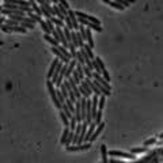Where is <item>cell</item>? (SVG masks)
Wrapping results in <instances>:
<instances>
[{"label": "cell", "instance_id": "6da1fadb", "mask_svg": "<svg viewBox=\"0 0 163 163\" xmlns=\"http://www.w3.org/2000/svg\"><path fill=\"white\" fill-rule=\"evenodd\" d=\"M46 87H48L49 95H51V98H52L53 103H55V106L59 109V110H61L63 105H61V102L59 101V97H57V90H56V86H55V83H53V80H52V79H48V82H46Z\"/></svg>", "mask_w": 163, "mask_h": 163}, {"label": "cell", "instance_id": "7a4b0ae2", "mask_svg": "<svg viewBox=\"0 0 163 163\" xmlns=\"http://www.w3.org/2000/svg\"><path fill=\"white\" fill-rule=\"evenodd\" d=\"M91 148V143H82V144H71L70 147H65L68 152H79V151H87Z\"/></svg>", "mask_w": 163, "mask_h": 163}, {"label": "cell", "instance_id": "3957f363", "mask_svg": "<svg viewBox=\"0 0 163 163\" xmlns=\"http://www.w3.org/2000/svg\"><path fill=\"white\" fill-rule=\"evenodd\" d=\"M109 155H112V156H120V158L131 159V161L136 159L135 154H132V152H122V151H118V150H112V151H109Z\"/></svg>", "mask_w": 163, "mask_h": 163}, {"label": "cell", "instance_id": "277c9868", "mask_svg": "<svg viewBox=\"0 0 163 163\" xmlns=\"http://www.w3.org/2000/svg\"><path fill=\"white\" fill-rule=\"evenodd\" d=\"M52 53L56 56V57L60 59V61L63 63V64H70L71 63V59H68L67 56H65L64 53H61L60 51H59V48H56V46H52Z\"/></svg>", "mask_w": 163, "mask_h": 163}, {"label": "cell", "instance_id": "5b68a950", "mask_svg": "<svg viewBox=\"0 0 163 163\" xmlns=\"http://www.w3.org/2000/svg\"><path fill=\"white\" fill-rule=\"evenodd\" d=\"M68 17H70V19L72 21V23H74V30H79V27H80V23H79V18H78V15H76V12H75L74 10H68Z\"/></svg>", "mask_w": 163, "mask_h": 163}, {"label": "cell", "instance_id": "8992f818", "mask_svg": "<svg viewBox=\"0 0 163 163\" xmlns=\"http://www.w3.org/2000/svg\"><path fill=\"white\" fill-rule=\"evenodd\" d=\"M103 129H105V122H101V124H98L97 125V128H95V131H94V133H93V136H91V139H90V143H93V142H95L97 139H98V136L103 132Z\"/></svg>", "mask_w": 163, "mask_h": 163}, {"label": "cell", "instance_id": "52a82bcc", "mask_svg": "<svg viewBox=\"0 0 163 163\" xmlns=\"http://www.w3.org/2000/svg\"><path fill=\"white\" fill-rule=\"evenodd\" d=\"M75 117H76L78 122H83V118H82V102L80 99H78L76 102H75Z\"/></svg>", "mask_w": 163, "mask_h": 163}, {"label": "cell", "instance_id": "ba28073f", "mask_svg": "<svg viewBox=\"0 0 163 163\" xmlns=\"http://www.w3.org/2000/svg\"><path fill=\"white\" fill-rule=\"evenodd\" d=\"M59 60H60V59H59V57H56L55 60L52 61L51 67H49V71H48V79H52V78H53V75H55L56 70H57L59 64H60V63H59Z\"/></svg>", "mask_w": 163, "mask_h": 163}, {"label": "cell", "instance_id": "9c48e42d", "mask_svg": "<svg viewBox=\"0 0 163 163\" xmlns=\"http://www.w3.org/2000/svg\"><path fill=\"white\" fill-rule=\"evenodd\" d=\"M95 128H97V124L93 121L91 124L89 125V129H87V135H86V137H84V143H90V139H91V136H93L94 131H95Z\"/></svg>", "mask_w": 163, "mask_h": 163}, {"label": "cell", "instance_id": "30bf717a", "mask_svg": "<svg viewBox=\"0 0 163 163\" xmlns=\"http://www.w3.org/2000/svg\"><path fill=\"white\" fill-rule=\"evenodd\" d=\"M109 151L106 144H101V158H102V163H109Z\"/></svg>", "mask_w": 163, "mask_h": 163}, {"label": "cell", "instance_id": "8fae6325", "mask_svg": "<svg viewBox=\"0 0 163 163\" xmlns=\"http://www.w3.org/2000/svg\"><path fill=\"white\" fill-rule=\"evenodd\" d=\"M44 38H45V41H48V42H49V44H51V45H52V46H56V48H59V46H60V45H61V44H60V42H59V41H57V40H56V38H55V37H53V36H52V34H45V36H44Z\"/></svg>", "mask_w": 163, "mask_h": 163}, {"label": "cell", "instance_id": "7c38bea8", "mask_svg": "<svg viewBox=\"0 0 163 163\" xmlns=\"http://www.w3.org/2000/svg\"><path fill=\"white\" fill-rule=\"evenodd\" d=\"M70 133H71L70 127H64V131H63L61 137H60V144H64V146H65V143H67V139H68V136H70Z\"/></svg>", "mask_w": 163, "mask_h": 163}, {"label": "cell", "instance_id": "4fadbf2b", "mask_svg": "<svg viewBox=\"0 0 163 163\" xmlns=\"http://www.w3.org/2000/svg\"><path fill=\"white\" fill-rule=\"evenodd\" d=\"M60 120H61V122H63V125H64V127H70L71 120H70V117H68V116L65 114L63 110H60Z\"/></svg>", "mask_w": 163, "mask_h": 163}, {"label": "cell", "instance_id": "5bb4252c", "mask_svg": "<svg viewBox=\"0 0 163 163\" xmlns=\"http://www.w3.org/2000/svg\"><path fill=\"white\" fill-rule=\"evenodd\" d=\"M52 22H53V25H55L56 27L57 26H60V27H65V22L64 21H61L60 18H57V17H52V18H49Z\"/></svg>", "mask_w": 163, "mask_h": 163}, {"label": "cell", "instance_id": "9a60e30c", "mask_svg": "<svg viewBox=\"0 0 163 163\" xmlns=\"http://www.w3.org/2000/svg\"><path fill=\"white\" fill-rule=\"evenodd\" d=\"M83 49H84V51H86V53H87V55L90 56V59H91V60H95V56H94L93 48L89 45V44H84V45H83Z\"/></svg>", "mask_w": 163, "mask_h": 163}, {"label": "cell", "instance_id": "2e32d148", "mask_svg": "<svg viewBox=\"0 0 163 163\" xmlns=\"http://www.w3.org/2000/svg\"><path fill=\"white\" fill-rule=\"evenodd\" d=\"M40 26H41V29L44 30V33L45 34H52V30H51V27L48 26V23H46V21H41L40 22Z\"/></svg>", "mask_w": 163, "mask_h": 163}, {"label": "cell", "instance_id": "e0dca14e", "mask_svg": "<svg viewBox=\"0 0 163 163\" xmlns=\"http://www.w3.org/2000/svg\"><path fill=\"white\" fill-rule=\"evenodd\" d=\"M71 44H74L75 46H79L80 48V45H79V38H78V33H76V30H72V36H71Z\"/></svg>", "mask_w": 163, "mask_h": 163}, {"label": "cell", "instance_id": "ac0fdd59", "mask_svg": "<svg viewBox=\"0 0 163 163\" xmlns=\"http://www.w3.org/2000/svg\"><path fill=\"white\" fill-rule=\"evenodd\" d=\"M131 152L137 155V154H144V152H148V148L147 147H135V148L131 150Z\"/></svg>", "mask_w": 163, "mask_h": 163}, {"label": "cell", "instance_id": "d6986e66", "mask_svg": "<svg viewBox=\"0 0 163 163\" xmlns=\"http://www.w3.org/2000/svg\"><path fill=\"white\" fill-rule=\"evenodd\" d=\"M11 31H15V33H21V34H25L27 31V29H25V27H22L21 25L19 26H10Z\"/></svg>", "mask_w": 163, "mask_h": 163}, {"label": "cell", "instance_id": "ffe728a7", "mask_svg": "<svg viewBox=\"0 0 163 163\" xmlns=\"http://www.w3.org/2000/svg\"><path fill=\"white\" fill-rule=\"evenodd\" d=\"M110 7L116 8V10H118V11H124V10H125V7H124V6H121L120 3H118V2H116V0H112Z\"/></svg>", "mask_w": 163, "mask_h": 163}, {"label": "cell", "instance_id": "44dd1931", "mask_svg": "<svg viewBox=\"0 0 163 163\" xmlns=\"http://www.w3.org/2000/svg\"><path fill=\"white\" fill-rule=\"evenodd\" d=\"M83 71H84V75H86V78H89V79H93L94 72H93L91 68H89L87 65H83Z\"/></svg>", "mask_w": 163, "mask_h": 163}, {"label": "cell", "instance_id": "7402d4cb", "mask_svg": "<svg viewBox=\"0 0 163 163\" xmlns=\"http://www.w3.org/2000/svg\"><path fill=\"white\" fill-rule=\"evenodd\" d=\"M61 110L64 112L65 114L68 116V117H70V120H71V117H74V113H72V112H71V109L67 106V103H63V108H61Z\"/></svg>", "mask_w": 163, "mask_h": 163}, {"label": "cell", "instance_id": "603a6c76", "mask_svg": "<svg viewBox=\"0 0 163 163\" xmlns=\"http://www.w3.org/2000/svg\"><path fill=\"white\" fill-rule=\"evenodd\" d=\"M80 86H82V87H83V89H84V90H86V91H87V93H89V94H90V95H91V94H93V89H91V86H90V84H89V83H87V82H86V80H83V82H82V83H80Z\"/></svg>", "mask_w": 163, "mask_h": 163}, {"label": "cell", "instance_id": "cb8c5ba5", "mask_svg": "<svg viewBox=\"0 0 163 163\" xmlns=\"http://www.w3.org/2000/svg\"><path fill=\"white\" fill-rule=\"evenodd\" d=\"M59 51H60L61 53H64L65 56H67L68 59H72V55H71V52L68 51V48H65V46H63V45H60L59 46Z\"/></svg>", "mask_w": 163, "mask_h": 163}, {"label": "cell", "instance_id": "d4e9b609", "mask_svg": "<svg viewBox=\"0 0 163 163\" xmlns=\"http://www.w3.org/2000/svg\"><path fill=\"white\" fill-rule=\"evenodd\" d=\"M102 116H103V110H101V109H99L98 113H97V116H95V120H94V122H95L97 125L102 122Z\"/></svg>", "mask_w": 163, "mask_h": 163}, {"label": "cell", "instance_id": "484cf974", "mask_svg": "<svg viewBox=\"0 0 163 163\" xmlns=\"http://www.w3.org/2000/svg\"><path fill=\"white\" fill-rule=\"evenodd\" d=\"M68 49H70V52H71V55H72V59H76V55H78V52H76V46H75L74 44H71V42H70V45H68Z\"/></svg>", "mask_w": 163, "mask_h": 163}, {"label": "cell", "instance_id": "4316f807", "mask_svg": "<svg viewBox=\"0 0 163 163\" xmlns=\"http://www.w3.org/2000/svg\"><path fill=\"white\" fill-rule=\"evenodd\" d=\"M78 124H79V122H78V120H76V117H71V124H70V127H71V131L72 132H75V129H76V127H78Z\"/></svg>", "mask_w": 163, "mask_h": 163}, {"label": "cell", "instance_id": "83f0119b", "mask_svg": "<svg viewBox=\"0 0 163 163\" xmlns=\"http://www.w3.org/2000/svg\"><path fill=\"white\" fill-rule=\"evenodd\" d=\"M76 60H78V64H80V65H86V60H84V57L82 56L80 51L78 52V55H76Z\"/></svg>", "mask_w": 163, "mask_h": 163}, {"label": "cell", "instance_id": "f1b7e54d", "mask_svg": "<svg viewBox=\"0 0 163 163\" xmlns=\"http://www.w3.org/2000/svg\"><path fill=\"white\" fill-rule=\"evenodd\" d=\"M156 142H158V139H156V137H151V139H148V140H146V142H144V147H150V146H152V144H155Z\"/></svg>", "mask_w": 163, "mask_h": 163}, {"label": "cell", "instance_id": "f546056e", "mask_svg": "<svg viewBox=\"0 0 163 163\" xmlns=\"http://www.w3.org/2000/svg\"><path fill=\"white\" fill-rule=\"evenodd\" d=\"M93 68H94V70H95V72H97V74H102V70H101V67H99V65H98V63H97L95 60H94L93 61Z\"/></svg>", "mask_w": 163, "mask_h": 163}, {"label": "cell", "instance_id": "4dcf8cb0", "mask_svg": "<svg viewBox=\"0 0 163 163\" xmlns=\"http://www.w3.org/2000/svg\"><path fill=\"white\" fill-rule=\"evenodd\" d=\"M65 27H68L70 30H74V23L70 19V17H67V19H65Z\"/></svg>", "mask_w": 163, "mask_h": 163}, {"label": "cell", "instance_id": "1f68e13d", "mask_svg": "<svg viewBox=\"0 0 163 163\" xmlns=\"http://www.w3.org/2000/svg\"><path fill=\"white\" fill-rule=\"evenodd\" d=\"M95 61L98 63V65H99V67H101V70H102V71H103V70H106V67H105V63H103V60H102L101 57H95Z\"/></svg>", "mask_w": 163, "mask_h": 163}, {"label": "cell", "instance_id": "d6a6232c", "mask_svg": "<svg viewBox=\"0 0 163 163\" xmlns=\"http://www.w3.org/2000/svg\"><path fill=\"white\" fill-rule=\"evenodd\" d=\"M102 76L105 78V80H106V82H109V83H110V75H109L108 70H103V72H102Z\"/></svg>", "mask_w": 163, "mask_h": 163}, {"label": "cell", "instance_id": "836d02e7", "mask_svg": "<svg viewBox=\"0 0 163 163\" xmlns=\"http://www.w3.org/2000/svg\"><path fill=\"white\" fill-rule=\"evenodd\" d=\"M87 21L93 22V23H97V25H101V22H99V19H97L95 17H91V15H89V18H87Z\"/></svg>", "mask_w": 163, "mask_h": 163}, {"label": "cell", "instance_id": "e575fe53", "mask_svg": "<svg viewBox=\"0 0 163 163\" xmlns=\"http://www.w3.org/2000/svg\"><path fill=\"white\" fill-rule=\"evenodd\" d=\"M57 2H59V4H63V6H64V7L65 8H67V10H70V4H68V2H67V0H57Z\"/></svg>", "mask_w": 163, "mask_h": 163}, {"label": "cell", "instance_id": "d590c367", "mask_svg": "<svg viewBox=\"0 0 163 163\" xmlns=\"http://www.w3.org/2000/svg\"><path fill=\"white\" fill-rule=\"evenodd\" d=\"M2 31L3 33H10L11 31V29H10V26H8V25H2Z\"/></svg>", "mask_w": 163, "mask_h": 163}, {"label": "cell", "instance_id": "8d00e7d4", "mask_svg": "<svg viewBox=\"0 0 163 163\" xmlns=\"http://www.w3.org/2000/svg\"><path fill=\"white\" fill-rule=\"evenodd\" d=\"M101 2H103V3H106V4H109V6H110L112 0H101Z\"/></svg>", "mask_w": 163, "mask_h": 163}, {"label": "cell", "instance_id": "74e56055", "mask_svg": "<svg viewBox=\"0 0 163 163\" xmlns=\"http://www.w3.org/2000/svg\"><path fill=\"white\" fill-rule=\"evenodd\" d=\"M127 3H129V4H132V3H135V0H125Z\"/></svg>", "mask_w": 163, "mask_h": 163}, {"label": "cell", "instance_id": "f35d334b", "mask_svg": "<svg viewBox=\"0 0 163 163\" xmlns=\"http://www.w3.org/2000/svg\"><path fill=\"white\" fill-rule=\"evenodd\" d=\"M27 2H29L30 4H33V3H36V0H27Z\"/></svg>", "mask_w": 163, "mask_h": 163}, {"label": "cell", "instance_id": "ab89813d", "mask_svg": "<svg viewBox=\"0 0 163 163\" xmlns=\"http://www.w3.org/2000/svg\"><path fill=\"white\" fill-rule=\"evenodd\" d=\"M159 139H163V132H162L161 135H159Z\"/></svg>", "mask_w": 163, "mask_h": 163}, {"label": "cell", "instance_id": "60d3db41", "mask_svg": "<svg viewBox=\"0 0 163 163\" xmlns=\"http://www.w3.org/2000/svg\"><path fill=\"white\" fill-rule=\"evenodd\" d=\"M159 144H163V139H162V142H161V143H159Z\"/></svg>", "mask_w": 163, "mask_h": 163}, {"label": "cell", "instance_id": "b9f144b4", "mask_svg": "<svg viewBox=\"0 0 163 163\" xmlns=\"http://www.w3.org/2000/svg\"><path fill=\"white\" fill-rule=\"evenodd\" d=\"M98 163H102V162H98Z\"/></svg>", "mask_w": 163, "mask_h": 163}]
</instances>
